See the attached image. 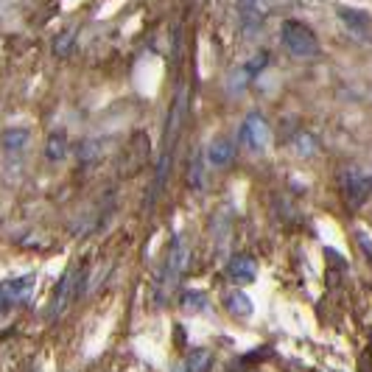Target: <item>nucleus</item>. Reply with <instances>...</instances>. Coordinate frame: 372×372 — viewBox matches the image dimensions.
Masks as SVG:
<instances>
[{"instance_id":"6e6552de","label":"nucleus","mask_w":372,"mask_h":372,"mask_svg":"<svg viewBox=\"0 0 372 372\" xmlns=\"http://www.w3.org/2000/svg\"><path fill=\"white\" fill-rule=\"evenodd\" d=\"M236 157V145L227 140V137H215L207 148V163L215 166V168H227Z\"/></svg>"},{"instance_id":"a211bd4d","label":"nucleus","mask_w":372,"mask_h":372,"mask_svg":"<svg viewBox=\"0 0 372 372\" xmlns=\"http://www.w3.org/2000/svg\"><path fill=\"white\" fill-rule=\"evenodd\" d=\"M188 185H191L193 191H202V185H204V174H202V154H196V157H193V163H191Z\"/></svg>"},{"instance_id":"423d86ee","label":"nucleus","mask_w":372,"mask_h":372,"mask_svg":"<svg viewBox=\"0 0 372 372\" xmlns=\"http://www.w3.org/2000/svg\"><path fill=\"white\" fill-rule=\"evenodd\" d=\"M342 193L353 207H361L369 199V177L361 168H344L342 171Z\"/></svg>"},{"instance_id":"f03ea898","label":"nucleus","mask_w":372,"mask_h":372,"mask_svg":"<svg viewBox=\"0 0 372 372\" xmlns=\"http://www.w3.org/2000/svg\"><path fill=\"white\" fill-rule=\"evenodd\" d=\"M280 37H283V45L288 48V53H294L296 59L319 56V39H317V34L311 31V26H305L300 20H285L280 26Z\"/></svg>"},{"instance_id":"9b49d317","label":"nucleus","mask_w":372,"mask_h":372,"mask_svg":"<svg viewBox=\"0 0 372 372\" xmlns=\"http://www.w3.org/2000/svg\"><path fill=\"white\" fill-rule=\"evenodd\" d=\"M224 308L233 314V317H238V319H249L252 314H255V305H252V300L241 291V288H236V291H230L227 296H224Z\"/></svg>"},{"instance_id":"6ab92c4d","label":"nucleus","mask_w":372,"mask_h":372,"mask_svg":"<svg viewBox=\"0 0 372 372\" xmlns=\"http://www.w3.org/2000/svg\"><path fill=\"white\" fill-rule=\"evenodd\" d=\"M358 244H361V249H364V255H366V258H369V236H366V233H364V230H361V233H358Z\"/></svg>"},{"instance_id":"f8f14e48","label":"nucleus","mask_w":372,"mask_h":372,"mask_svg":"<svg viewBox=\"0 0 372 372\" xmlns=\"http://www.w3.org/2000/svg\"><path fill=\"white\" fill-rule=\"evenodd\" d=\"M28 140H31V132L26 126H12V129H6L3 134H0V143H3V148L9 154L23 152V148L28 145Z\"/></svg>"},{"instance_id":"dca6fc26","label":"nucleus","mask_w":372,"mask_h":372,"mask_svg":"<svg viewBox=\"0 0 372 372\" xmlns=\"http://www.w3.org/2000/svg\"><path fill=\"white\" fill-rule=\"evenodd\" d=\"M73 42H76V28H64L56 39H53V56H67L73 51Z\"/></svg>"},{"instance_id":"2eb2a0df","label":"nucleus","mask_w":372,"mask_h":372,"mask_svg":"<svg viewBox=\"0 0 372 372\" xmlns=\"http://www.w3.org/2000/svg\"><path fill=\"white\" fill-rule=\"evenodd\" d=\"M179 305L188 311V314H204L207 311V294L204 291H185Z\"/></svg>"},{"instance_id":"4468645a","label":"nucleus","mask_w":372,"mask_h":372,"mask_svg":"<svg viewBox=\"0 0 372 372\" xmlns=\"http://www.w3.org/2000/svg\"><path fill=\"white\" fill-rule=\"evenodd\" d=\"M238 17H241V28L247 37L255 34L260 15H258V0H238Z\"/></svg>"},{"instance_id":"ddd939ff","label":"nucleus","mask_w":372,"mask_h":372,"mask_svg":"<svg viewBox=\"0 0 372 372\" xmlns=\"http://www.w3.org/2000/svg\"><path fill=\"white\" fill-rule=\"evenodd\" d=\"M67 134L62 132V129H56V132H51L48 134V140H45V157L51 160V163H62L64 157H67Z\"/></svg>"},{"instance_id":"1a4fd4ad","label":"nucleus","mask_w":372,"mask_h":372,"mask_svg":"<svg viewBox=\"0 0 372 372\" xmlns=\"http://www.w3.org/2000/svg\"><path fill=\"white\" fill-rule=\"evenodd\" d=\"M210 366H213V353L207 347H193L174 372H210Z\"/></svg>"},{"instance_id":"f3484780","label":"nucleus","mask_w":372,"mask_h":372,"mask_svg":"<svg viewBox=\"0 0 372 372\" xmlns=\"http://www.w3.org/2000/svg\"><path fill=\"white\" fill-rule=\"evenodd\" d=\"M266 64H269V53H266V51H263V53H258L252 62H247V64H244V70H241V73H244V79H241V87H244L247 82H252V79L258 76V73H260Z\"/></svg>"},{"instance_id":"39448f33","label":"nucleus","mask_w":372,"mask_h":372,"mask_svg":"<svg viewBox=\"0 0 372 372\" xmlns=\"http://www.w3.org/2000/svg\"><path fill=\"white\" fill-rule=\"evenodd\" d=\"M241 143L249 148V152H255V154L266 152V145H269V123H266L263 115L249 112L244 118V123H241Z\"/></svg>"},{"instance_id":"0eeeda50","label":"nucleus","mask_w":372,"mask_h":372,"mask_svg":"<svg viewBox=\"0 0 372 372\" xmlns=\"http://www.w3.org/2000/svg\"><path fill=\"white\" fill-rule=\"evenodd\" d=\"M227 277L238 285H247V283H255L258 277V260L252 255H236L230 258L227 263Z\"/></svg>"},{"instance_id":"20e7f679","label":"nucleus","mask_w":372,"mask_h":372,"mask_svg":"<svg viewBox=\"0 0 372 372\" xmlns=\"http://www.w3.org/2000/svg\"><path fill=\"white\" fill-rule=\"evenodd\" d=\"M34 280H37V274H20L12 280H0V317H6L28 303V296L34 291Z\"/></svg>"},{"instance_id":"9d476101","label":"nucleus","mask_w":372,"mask_h":372,"mask_svg":"<svg viewBox=\"0 0 372 372\" xmlns=\"http://www.w3.org/2000/svg\"><path fill=\"white\" fill-rule=\"evenodd\" d=\"M339 20L355 31L358 37H366L369 34V15L364 9H350V6H339Z\"/></svg>"},{"instance_id":"7ed1b4c3","label":"nucleus","mask_w":372,"mask_h":372,"mask_svg":"<svg viewBox=\"0 0 372 372\" xmlns=\"http://www.w3.org/2000/svg\"><path fill=\"white\" fill-rule=\"evenodd\" d=\"M82 288H85V272H82V266H70V269L62 274L59 285L53 288V296H51V317H53V319L62 317V314L70 308V303L82 294Z\"/></svg>"},{"instance_id":"f257e3e1","label":"nucleus","mask_w":372,"mask_h":372,"mask_svg":"<svg viewBox=\"0 0 372 372\" xmlns=\"http://www.w3.org/2000/svg\"><path fill=\"white\" fill-rule=\"evenodd\" d=\"M185 266H188V249H185L182 238L174 236V241L168 247V255H166V263L160 269L157 285H154V303H157V308H163L171 296H174V291H177V285H179V280L185 274Z\"/></svg>"}]
</instances>
